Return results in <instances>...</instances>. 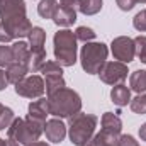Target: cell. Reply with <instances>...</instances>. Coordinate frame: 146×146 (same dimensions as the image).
<instances>
[{
    "label": "cell",
    "mask_w": 146,
    "mask_h": 146,
    "mask_svg": "<svg viewBox=\"0 0 146 146\" xmlns=\"http://www.w3.org/2000/svg\"><path fill=\"white\" fill-rule=\"evenodd\" d=\"M0 24L9 31V34L17 37H26L33 26L26 14L24 0H0Z\"/></svg>",
    "instance_id": "obj_1"
},
{
    "label": "cell",
    "mask_w": 146,
    "mask_h": 146,
    "mask_svg": "<svg viewBox=\"0 0 146 146\" xmlns=\"http://www.w3.org/2000/svg\"><path fill=\"white\" fill-rule=\"evenodd\" d=\"M49 114L58 119H70L82 109V99L72 88H60L58 92L48 95Z\"/></svg>",
    "instance_id": "obj_2"
},
{
    "label": "cell",
    "mask_w": 146,
    "mask_h": 146,
    "mask_svg": "<svg viewBox=\"0 0 146 146\" xmlns=\"http://www.w3.org/2000/svg\"><path fill=\"white\" fill-rule=\"evenodd\" d=\"M99 119L94 114H85V112H76L70 117L68 122V136L70 141L75 146H85L95 134Z\"/></svg>",
    "instance_id": "obj_3"
},
{
    "label": "cell",
    "mask_w": 146,
    "mask_h": 146,
    "mask_svg": "<svg viewBox=\"0 0 146 146\" xmlns=\"http://www.w3.org/2000/svg\"><path fill=\"white\" fill-rule=\"evenodd\" d=\"M76 36L70 29H60L54 37V58L61 66H73L76 63Z\"/></svg>",
    "instance_id": "obj_4"
},
{
    "label": "cell",
    "mask_w": 146,
    "mask_h": 146,
    "mask_svg": "<svg viewBox=\"0 0 146 146\" xmlns=\"http://www.w3.org/2000/svg\"><path fill=\"white\" fill-rule=\"evenodd\" d=\"M44 133V126L34 122L31 119H21V117H15L14 122L10 124V127L7 129V136L9 139H14L17 141L19 145H29V143H34L39 139V136Z\"/></svg>",
    "instance_id": "obj_5"
},
{
    "label": "cell",
    "mask_w": 146,
    "mask_h": 146,
    "mask_svg": "<svg viewBox=\"0 0 146 146\" xmlns=\"http://www.w3.org/2000/svg\"><path fill=\"white\" fill-rule=\"evenodd\" d=\"M109 49L104 42H85L80 51V63L82 68L90 75H99L100 68L107 61Z\"/></svg>",
    "instance_id": "obj_6"
},
{
    "label": "cell",
    "mask_w": 146,
    "mask_h": 146,
    "mask_svg": "<svg viewBox=\"0 0 146 146\" xmlns=\"http://www.w3.org/2000/svg\"><path fill=\"white\" fill-rule=\"evenodd\" d=\"M46 90L44 80L39 75H31L26 76L24 80H21L19 83H15V94L26 99H39Z\"/></svg>",
    "instance_id": "obj_7"
},
{
    "label": "cell",
    "mask_w": 146,
    "mask_h": 146,
    "mask_svg": "<svg viewBox=\"0 0 146 146\" xmlns=\"http://www.w3.org/2000/svg\"><path fill=\"white\" fill-rule=\"evenodd\" d=\"M127 65L121 61H106V65L100 68L99 76L107 85H119L127 78Z\"/></svg>",
    "instance_id": "obj_8"
},
{
    "label": "cell",
    "mask_w": 146,
    "mask_h": 146,
    "mask_svg": "<svg viewBox=\"0 0 146 146\" xmlns=\"http://www.w3.org/2000/svg\"><path fill=\"white\" fill-rule=\"evenodd\" d=\"M110 51L114 54V58L121 63H131L136 56V46H134V39L127 36H119L115 37L110 44Z\"/></svg>",
    "instance_id": "obj_9"
},
{
    "label": "cell",
    "mask_w": 146,
    "mask_h": 146,
    "mask_svg": "<svg viewBox=\"0 0 146 146\" xmlns=\"http://www.w3.org/2000/svg\"><path fill=\"white\" fill-rule=\"evenodd\" d=\"M44 133H46V138L51 141V143H61L66 136V126L63 124L61 119L54 117L51 121H46L44 124Z\"/></svg>",
    "instance_id": "obj_10"
},
{
    "label": "cell",
    "mask_w": 146,
    "mask_h": 146,
    "mask_svg": "<svg viewBox=\"0 0 146 146\" xmlns=\"http://www.w3.org/2000/svg\"><path fill=\"white\" fill-rule=\"evenodd\" d=\"M27 119L39 122V124H46V117L49 115V106H48V99H37L34 102L29 104V109H27Z\"/></svg>",
    "instance_id": "obj_11"
},
{
    "label": "cell",
    "mask_w": 146,
    "mask_h": 146,
    "mask_svg": "<svg viewBox=\"0 0 146 146\" xmlns=\"http://www.w3.org/2000/svg\"><path fill=\"white\" fill-rule=\"evenodd\" d=\"M53 21L60 27H68L76 21V10L72 9V7H66V5H60L54 17H53Z\"/></svg>",
    "instance_id": "obj_12"
},
{
    "label": "cell",
    "mask_w": 146,
    "mask_h": 146,
    "mask_svg": "<svg viewBox=\"0 0 146 146\" xmlns=\"http://www.w3.org/2000/svg\"><path fill=\"white\" fill-rule=\"evenodd\" d=\"M119 136L121 134H114L102 129L100 133L94 134V138L85 146H119Z\"/></svg>",
    "instance_id": "obj_13"
},
{
    "label": "cell",
    "mask_w": 146,
    "mask_h": 146,
    "mask_svg": "<svg viewBox=\"0 0 146 146\" xmlns=\"http://www.w3.org/2000/svg\"><path fill=\"white\" fill-rule=\"evenodd\" d=\"M110 99L117 107H124V106H127L131 102V90L124 83L114 85L112 90H110Z\"/></svg>",
    "instance_id": "obj_14"
},
{
    "label": "cell",
    "mask_w": 146,
    "mask_h": 146,
    "mask_svg": "<svg viewBox=\"0 0 146 146\" xmlns=\"http://www.w3.org/2000/svg\"><path fill=\"white\" fill-rule=\"evenodd\" d=\"M12 53H14V61L15 63H22L29 66V60H31V48L27 42L24 41H15L12 44Z\"/></svg>",
    "instance_id": "obj_15"
},
{
    "label": "cell",
    "mask_w": 146,
    "mask_h": 146,
    "mask_svg": "<svg viewBox=\"0 0 146 146\" xmlns=\"http://www.w3.org/2000/svg\"><path fill=\"white\" fill-rule=\"evenodd\" d=\"M29 73V66L27 65H22V63H12L7 66V78H9V83H19L21 80H24Z\"/></svg>",
    "instance_id": "obj_16"
},
{
    "label": "cell",
    "mask_w": 146,
    "mask_h": 146,
    "mask_svg": "<svg viewBox=\"0 0 146 146\" xmlns=\"http://www.w3.org/2000/svg\"><path fill=\"white\" fill-rule=\"evenodd\" d=\"M100 124H102L104 131H109V133H114V134H121V131H122V121L112 112H106L102 115Z\"/></svg>",
    "instance_id": "obj_17"
},
{
    "label": "cell",
    "mask_w": 146,
    "mask_h": 146,
    "mask_svg": "<svg viewBox=\"0 0 146 146\" xmlns=\"http://www.w3.org/2000/svg\"><path fill=\"white\" fill-rule=\"evenodd\" d=\"M29 37V48L31 51H44V42H46V33L42 27H33Z\"/></svg>",
    "instance_id": "obj_18"
},
{
    "label": "cell",
    "mask_w": 146,
    "mask_h": 146,
    "mask_svg": "<svg viewBox=\"0 0 146 146\" xmlns=\"http://www.w3.org/2000/svg\"><path fill=\"white\" fill-rule=\"evenodd\" d=\"M129 85H131V90H134L136 94L146 92V70H136L131 73Z\"/></svg>",
    "instance_id": "obj_19"
},
{
    "label": "cell",
    "mask_w": 146,
    "mask_h": 146,
    "mask_svg": "<svg viewBox=\"0 0 146 146\" xmlns=\"http://www.w3.org/2000/svg\"><path fill=\"white\" fill-rule=\"evenodd\" d=\"M58 2L56 0H41L39 5H37V14L42 17V19H53L56 10H58Z\"/></svg>",
    "instance_id": "obj_20"
},
{
    "label": "cell",
    "mask_w": 146,
    "mask_h": 146,
    "mask_svg": "<svg viewBox=\"0 0 146 146\" xmlns=\"http://www.w3.org/2000/svg\"><path fill=\"white\" fill-rule=\"evenodd\" d=\"M44 85H46V94L51 95L54 92H58L60 88H65V80H63V75H46L44 76Z\"/></svg>",
    "instance_id": "obj_21"
},
{
    "label": "cell",
    "mask_w": 146,
    "mask_h": 146,
    "mask_svg": "<svg viewBox=\"0 0 146 146\" xmlns=\"http://www.w3.org/2000/svg\"><path fill=\"white\" fill-rule=\"evenodd\" d=\"M102 9V0H80L78 2V10L83 15H95Z\"/></svg>",
    "instance_id": "obj_22"
},
{
    "label": "cell",
    "mask_w": 146,
    "mask_h": 146,
    "mask_svg": "<svg viewBox=\"0 0 146 146\" xmlns=\"http://www.w3.org/2000/svg\"><path fill=\"white\" fill-rule=\"evenodd\" d=\"M44 63H46V51H31L29 72H33V73L41 72V68H42Z\"/></svg>",
    "instance_id": "obj_23"
},
{
    "label": "cell",
    "mask_w": 146,
    "mask_h": 146,
    "mask_svg": "<svg viewBox=\"0 0 146 146\" xmlns=\"http://www.w3.org/2000/svg\"><path fill=\"white\" fill-rule=\"evenodd\" d=\"M15 115H14V110L9 109V107H3L0 112V131H5L10 127V124L14 122Z\"/></svg>",
    "instance_id": "obj_24"
},
{
    "label": "cell",
    "mask_w": 146,
    "mask_h": 146,
    "mask_svg": "<svg viewBox=\"0 0 146 146\" xmlns=\"http://www.w3.org/2000/svg\"><path fill=\"white\" fill-rule=\"evenodd\" d=\"M14 63V53H12V46H0V68L9 66Z\"/></svg>",
    "instance_id": "obj_25"
},
{
    "label": "cell",
    "mask_w": 146,
    "mask_h": 146,
    "mask_svg": "<svg viewBox=\"0 0 146 146\" xmlns=\"http://www.w3.org/2000/svg\"><path fill=\"white\" fill-rule=\"evenodd\" d=\"M41 73L46 75H63V66L58 61H46L41 68Z\"/></svg>",
    "instance_id": "obj_26"
},
{
    "label": "cell",
    "mask_w": 146,
    "mask_h": 146,
    "mask_svg": "<svg viewBox=\"0 0 146 146\" xmlns=\"http://www.w3.org/2000/svg\"><path fill=\"white\" fill-rule=\"evenodd\" d=\"M129 104H131L133 112H136V114H146V94H139Z\"/></svg>",
    "instance_id": "obj_27"
},
{
    "label": "cell",
    "mask_w": 146,
    "mask_h": 146,
    "mask_svg": "<svg viewBox=\"0 0 146 146\" xmlns=\"http://www.w3.org/2000/svg\"><path fill=\"white\" fill-rule=\"evenodd\" d=\"M134 46H136V54L141 60V63L146 65V36H138L134 39Z\"/></svg>",
    "instance_id": "obj_28"
},
{
    "label": "cell",
    "mask_w": 146,
    "mask_h": 146,
    "mask_svg": "<svg viewBox=\"0 0 146 146\" xmlns=\"http://www.w3.org/2000/svg\"><path fill=\"white\" fill-rule=\"evenodd\" d=\"M75 36L78 41H83V42H90L94 37H95V33L90 29V27H85V26H80L76 31H75Z\"/></svg>",
    "instance_id": "obj_29"
},
{
    "label": "cell",
    "mask_w": 146,
    "mask_h": 146,
    "mask_svg": "<svg viewBox=\"0 0 146 146\" xmlns=\"http://www.w3.org/2000/svg\"><path fill=\"white\" fill-rule=\"evenodd\" d=\"M133 26H134V29H138V31H141V33H146V9L141 10V12H138V14L134 15Z\"/></svg>",
    "instance_id": "obj_30"
},
{
    "label": "cell",
    "mask_w": 146,
    "mask_h": 146,
    "mask_svg": "<svg viewBox=\"0 0 146 146\" xmlns=\"http://www.w3.org/2000/svg\"><path fill=\"white\" fill-rule=\"evenodd\" d=\"M119 146H139V145H138V141L133 136L122 134V136H119Z\"/></svg>",
    "instance_id": "obj_31"
},
{
    "label": "cell",
    "mask_w": 146,
    "mask_h": 146,
    "mask_svg": "<svg viewBox=\"0 0 146 146\" xmlns=\"http://www.w3.org/2000/svg\"><path fill=\"white\" fill-rule=\"evenodd\" d=\"M115 2H117L119 9H121V10H124V12L131 10V9L138 3V0H115Z\"/></svg>",
    "instance_id": "obj_32"
},
{
    "label": "cell",
    "mask_w": 146,
    "mask_h": 146,
    "mask_svg": "<svg viewBox=\"0 0 146 146\" xmlns=\"http://www.w3.org/2000/svg\"><path fill=\"white\" fill-rule=\"evenodd\" d=\"M12 39H14V37L9 34V31L0 24V42H10Z\"/></svg>",
    "instance_id": "obj_33"
},
{
    "label": "cell",
    "mask_w": 146,
    "mask_h": 146,
    "mask_svg": "<svg viewBox=\"0 0 146 146\" xmlns=\"http://www.w3.org/2000/svg\"><path fill=\"white\" fill-rule=\"evenodd\" d=\"M9 85V78H7V72H3L0 68V90H3Z\"/></svg>",
    "instance_id": "obj_34"
},
{
    "label": "cell",
    "mask_w": 146,
    "mask_h": 146,
    "mask_svg": "<svg viewBox=\"0 0 146 146\" xmlns=\"http://www.w3.org/2000/svg\"><path fill=\"white\" fill-rule=\"evenodd\" d=\"M61 5H66V7H72V9H78V2L80 0H60Z\"/></svg>",
    "instance_id": "obj_35"
},
{
    "label": "cell",
    "mask_w": 146,
    "mask_h": 146,
    "mask_svg": "<svg viewBox=\"0 0 146 146\" xmlns=\"http://www.w3.org/2000/svg\"><path fill=\"white\" fill-rule=\"evenodd\" d=\"M139 138H141L143 141H146V122L139 127Z\"/></svg>",
    "instance_id": "obj_36"
},
{
    "label": "cell",
    "mask_w": 146,
    "mask_h": 146,
    "mask_svg": "<svg viewBox=\"0 0 146 146\" xmlns=\"http://www.w3.org/2000/svg\"><path fill=\"white\" fill-rule=\"evenodd\" d=\"M26 146H49L48 143H44V141H34V143H29V145Z\"/></svg>",
    "instance_id": "obj_37"
},
{
    "label": "cell",
    "mask_w": 146,
    "mask_h": 146,
    "mask_svg": "<svg viewBox=\"0 0 146 146\" xmlns=\"http://www.w3.org/2000/svg\"><path fill=\"white\" fill-rule=\"evenodd\" d=\"M7 146H21V145H19L17 141H14V139H9V138H7Z\"/></svg>",
    "instance_id": "obj_38"
},
{
    "label": "cell",
    "mask_w": 146,
    "mask_h": 146,
    "mask_svg": "<svg viewBox=\"0 0 146 146\" xmlns=\"http://www.w3.org/2000/svg\"><path fill=\"white\" fill-rule=\"evenodd\" d=\"M0 146H7V139H2L0 138Z\"/></svg>",
    "instance_id": "obj_39"
},
{
    "label": "cell",
    "mask_w": 146,
    "mask_h": 146,
    "mask_svg": "<svg viewBox=\"0 0 146 146\" xmlns=\"http://www.w3.org/2000/svg\"><path fill=\"white\" fill-rule=\"evenodd\" d=\"M138 3H146V0H138Z\"/></svg>",
    "instance_id": "obj_40"
},
{
    "label": "cell",
    "mask_w": 146,
    "mask_h": 146,
    "mask_svg": "<svg viewBox=\"0 0 146 146\" xmlns=\"http://www.w3.org/2000/svg\"><path fill=\"white\" fill-rule=\"evenodd\" d=\"M3 107H5V106H2V104H0V112H2V109H3Z\"/></svg>",
    "instance_id": "obj_41"
}]
</instances>
